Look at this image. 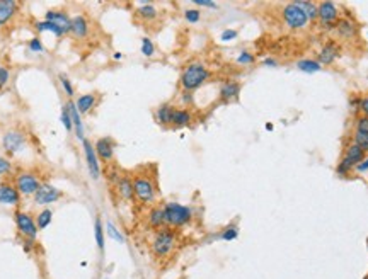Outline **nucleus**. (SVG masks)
Wrapping results in <instances>:
<instances>
[{
	"instance_id": "f257e3e1",
	"label": "nucleus",
	"mask_w": 368,
	"mask_h": 279,
	"mask_svg": "<svg viewBox=\"0 0 368 279\" xmlns=\"http://www.w3.org/2000/svg\"><path fill=\"white\" fill-rule=\"evenodd\" d=\"M212 73L207 68V65L203 62H191L188 63L184 70L181 72V77H179V85H181L182 90L186 92H193V90L203 87L207 82L210 80Z\"/></svg>"
},
{
	"instance_id": "f03ea898",
	"label": "nucleus",
	"mask_w": 368,
	"mask_h": 279,
	"mask_svg": "<svg viewBox=\"0 0 368 279\" xmlns=\"http://www.w3.org/2000/svg\"><path fill=\"white\" fill-rule=\"evenodd\" d=\"M164 215H165V226L169 228H181L191 223L193 220V209L186 204L169 201L164 204Z\"/></svg>"
},
{
	"instance_id": "7ed1b4c3",
	"label": "nucleus",
	"mask_w": 368,
	"mask_h": 279,
	"mask_svg": "<svg viewBox=\"0 0 368 279\" xmlns=\"http://www.w3.org/2000/svg\"><path fill=\"white\" fill-rule=\"evenodd\" d=\"M177 243V235L172 228L165 226V228L157 230L155 235L152 238V254L159 259H164L172 254V250L176 248Z\"/></svg>"
},
{
	"instance_id": "20e7f679",
	"label": "nucleus",
	"mask_w": 368,
	"mask_h": 279,
	"mask_svg": "<svg viewBox=\"0 0 368 279\" xmlns=\"http://www.w3.org/2000/svg\"><path fill=\"white\" fill-rule=\"evenodd\" d=\"M133 193L135 198L142 204H153L157 201V184L150 176L137 174L133 177Z\"/></svg>"
},
{
	"instance_id": "39448f33",
	"label": "nucleus",
	"mask_w": 368,
	"mask_h": 279,
	"mask_svg": "<svg viewBox=\"0 0 368 279\" xmlns=\"http://www.w3.org/2000/svg\"><path fill=\"white\" fill-rule=\"evenodd\" d=\"M282 17H283V23L290 29H295V31L305 29L307 24L310 23L309 17H307V14L304 12V9H302L297 2L287 4L282 11Z\"/></svg>"
},
{
	"instance_id": "423d86ee",
	"label": "nucleus",
	"mask_w": 368,
	"mask_h": 279,
	"mask_svg": "<svg viewBox=\"0 0 368 279\" xmlns=\"http://www.w3.org/2000/svg\"><path fill=\"white\" fill-rule=\"evenodd\" d=\"M14 221L16 226L19 230V233L23 235L24 238H31V240H36L38 237V226H36V220L26 211H16L14 213Z\"/></svg>"
},
{
	"instance_id": "0eeeda50",
	"label": "nucleus",
	"mask_w": 368,
	"mask_h": 279,
	"mask_svg": "<svg viewBox=\"0 0 368 279\" xmlns=\"http://www.w3.org/2000/svg\"><path fill=\"white\" fill-rule=\"evenodd\" d=\"M43 182L39 181V177L36 176L34 172H21L16 176V187L17 191H19L21 194L24 196H34L36 194V191L41 187Z\"/></svg>"
},
{
	"instance_id": "6e6552de",
	"label": "nucleus",
	"mask_w": 368,
	"mask_h": 279,
	"mask_svg": "<svg viewBox=\"0 0 368 279\" xmlns=\"http://www.w3.org/2000/svg\"><path fill=\"white\" fill-rule=\"evenodd\" d=\"M33 198H34V203L39 204V206H46V204H53L56 201H60L63 198V191L58 189L53 184H50V182H43L41 187L36 191V194Z\"/></svg>"
},
{
	"instance_id": "1a4fd4ad",
	"label": "nucleus",
	"mask_w": 368,
	"mask_h": 279,
	"mask_svg": "<svg viewBox=\"0 0 368 279\" xmlns=\"http://www.w3.org/2000/svg\"><path fill=\"white\" fill-rule=\"evenodd\" d=\"M319 7V21H321L324 29H336L337 24V16H339V9L334 2L324 0V2L317 4Z\"/></svg>"
},
{
	"instance_id": "9d476101",
	"label": "nucleus",
	"mask_w": 368,
	"mask_h": 279,
	"mask_svg": "<svg viewBox=\"0 0 368 279\" xmlns=\"http://www.w3.org/2000/svg\"><path fill=\"white\" fill-rule=\"evenodd\" d=\"M2 147L7 154L16 155L26 147V134L19 129H11L2 136Z\"/></svg>"
},
{
	"instance_id": "9b49d317",
	"label": "nucleus",
	"mask_w": 368,
	"mask_h": 279,
	"mask_svg": "<svg viewBox=\"0 0 368 279\" xmlns=\"http://www.w3.org/2000/svg\"><path fill=\"white\" fill-rule=\"evenodd\" d=\"M82 148H84V157H85V164L87 169H89V176L92 181H98L101 177V162L98 159V154L94 150V145L89 142V140H82Z\"/></svg>"
},
{
	"instance_id": "f8f14e48",
	"label": "nucleus",
	"mask_w": 368,
	"mask_h": 279,
	"mask_svg": "<svg viewBox=\"0 0 368 279\" xmlns=\"http://www.w3.org/2000/svg\"><path fill=\"white\" fill-rule=\"evenodd\" d=\"M94 150L98 154L99 162L109 164L115 159V150H116V142L111 136H103L98 138L94 143Z\"/></svg>"
},
{
	"instance_id": "ddd939ff",
	"label": "nucleus",
	"mask_w": 368,
	"mask_h": 279,
	"mask_svg": "<svg viewBox=\"0 0 368 279\" xmlns=\"http://www.w3.org/2000/svg\"><path fill=\"white\" fill-rule=\"evenodd\" d=\"M21 203V193L17 191L16 186L2 182L0 184V204H7V206H17Z\"/></svg>"
},
{
	"instance_id": "4468645a",
	"label": "nucleus",
	"mask_w": 368,
	"mask_h": 279,
	"mask_svg": "<svg viewBox=\"0 0 368 279\" xmlns=\"http://www.w3.org/2000/svg\"><path fill=\"white\" fill-rule=\"evenodd\" d=\"M45 21H50V23H53L55 26H58V28L65 34L70 33V24H72V17H70L65 11H55V9H53V11H46Z\"/></svg>"
},
{
	"instance_id": "2eb2a0df",
	"label": "nucleus",
	"mask_w": 368,
	"mask_h": 279,
	"mask_svg": "<svg viewBox=\"0 0 368 279\" xmlns=\"http://www.w3.org/2000/svg\"><path fill=\"white\" fill-rule=\"evenodd\" d=\"M240 90H242V85H240L239 82L229 80V82H225V84H222L220 90H218V97H220V101L225 104L232 102L239 97Z\"/></svg>"
},
{
	"instance_id": "dca6fc26",
	"label": "nucleus",
	"mask_w": 368,
	"mask_h": 279,
	"mask_svg": "<svg viewBox=\"0 0 368 279\" xmlns=\"http://www.w3.org/2000/svg\"><path fill=\"white\" fill-rule=\"evenodd\" d=\"M339 56V46L336 45L334 41H329L322 46V50L319 51L317 62L321 65H332Z\"/></svg>"
},
{
	"instance_id": "f3484780",
	"label": "nucleus",
	"mask_w": 368,
	"mask_h": 279,
	"mask_svg": "<svg viewBox=\"0 0 368 279\" xmlns=\"http://www.w3.org/2000/svg\"><path fill=\"white\" fill-rule=\"evenodd\" d=\"M65 106L68 107V112H70V116H72L75 136L82 142V140H84V123H82V114L78 112V109L75 106V101H72V99H68V101L65 102Z\"/></svg>"
},
{
	"instance_id": "a211bd4d",
	"label": "nucleus",
	"mask_w": 368,
	"mask_h": 279,
	"mask_svg": "<svg viewBox=\"0 0 368 279\" xmlns=\"http://www.w3.org/2000/svg\"><path fill=\"white\" fill-rule=\"evenodd\" d=\"M89 21L85 16H75L72 17V24H70V33L73 34L77 39H84L89 36Z\"/></svg>"
},
{
	"instance_id": "6ab92c4d",
	"label": "nucleus",
	"mask_w": 368,
	"mask_h": 279,
	"mask_svg": "<svg viewBox=\"0 0 368 279\" xmlns=\"http://www.w3.org/2000/svg\"><path fill=\"white\" fill-rule=\"evenodd\" d=\"M98 102H99V97L94 92L82 94L75 99V106H77L80 114H87V112H90L92 109L98 106Z\"/></svg>"
},
{
	"instance_id": "aec40b11",
	"label": "nucleus",
	"mask_w": 368,
	"mask_h": 279,
	"mask_svg": "<svg viewBox=\"0 0 368 279\" xmlns=\"http://www.w3.org/2000/svg\"><path fill=\"white\" fill-rule=\"evenodd\" d=\"M193 123V112L190 109L186 107H177L174 109V114H172V128L176 129H181V128H186V126H190Z\"/></svg>"
},
{
	"instance_id": "412c9836",
	"label": "nucleus",
	"mask_w": 368,
	"mask_h": 279,
	"mask_svg": "<svg viewBox=\"0 0 368 279\" xmlns=\"http://www.w3.org/2000/svg\"><path fill=\"white\" fill-rule=\"evenodd\" d=\"M174 107L172 104H160L159 107L155 109V121L159 123L160 126H164V128H167V126L172 124V114H174Z\"/></svg>"
},
{
	"instance_id": "4be33fe9",
	"label": "nucleus",
	"mask_w": 368,
	"mask_h": 279,
	"mask_svg": "<svg viewBox=\"0 0 368 279\" xmlns=\"http://www.w3.org/2000/svg\"><path fill=\"white\" fill-rule=\"evenodd\" d=\"M116 189L120 196L125 201H133L135 193H133V179L128 176H121L116 182Z\"/></svg>"
},
{
	"instance_id": "5701e85b",
	"label": "nucleus",
	"mask_w": 368,
	"mask_h": 279,
	"mask_svg": "<svg viewBox=\"0 0 368 279\" xmlns=\"http://www.w3.org/2000/svg\"><path fill=\"white\" fill-rule=\"evenodd\" d=\"M148 225L155 230L165 228V215H164V206H153L150 211H148Z\"/></svg>"
},
{
	"instance_id": "b1692460",
	"label": "nucleus",
	"mask_w": 368,
	"mask_h": 279,
	"mask_svg": "<svg viewBox=\"0 0 368 279\" xmlns=\"http://www.w3.org/2000/svg\"><path fill=\"white\" fill-rule=\"evenodd\" d=\"M336 33L343 39H351L356 36V26L349 19H339L336 24Z\"/></svg>"
},
{
	"instance_id": "393cba45",
	"label": "nucleus",
	"mask_w": 368,
	"mask_h": 279,
	"mask_svg": "<svg viewBox=\"0 0 368 279\" xmlns=\"http://www.w3.org/2000/svg\"><path fill=\"white\" fill-rule=\"evenodd\" d=\"M16 12H17V4L14 0H2L0 2V26L9 23L14 17Z\"/></svg>"
},
{
	"instance_id": "a878e982",
	"label": "nucleus",
	"mask_w": 368,
	"mask_h": 279,
	"mask_svg": "<svg viewBox=\"0 0 368 279\" xmlns=\"http://www.w3.org/2000/svg\"><path fill=\"white\" fill-rule=\"evenodd\" d=\"M365 157H366V154H365V152L361 150L360 147L356 145V143H353V142H351V143H349L348 147H346V152H344V159H348L349 162H351V164L354 165V167H356V165L360 164L361 160L365 159Z\"/></svg>"
},
{
	"instance_id": "bb28decb",
	"label": "nucleus",
	"mask_w": 368,
	"mask_h": 279,
	"mask_svg": "<svg viewBox=\"0 0 368 279\" xmlns=\"http://www.w3.org/2000/svg\"><path fill=\"white\" fill-rule=\"evenodd\" d=\"M157 14H159V11H157V7L150 2H142L137 7V16L143 21H153L157 17Z\"/></svg>"
},
{
	"instance_id": "cd10ccee",
	"label": "nucleus",
	"mask_w": 368,
	"mask_h": 279,
	"mask_svg": "<svg viewBox=\"0 0 368 279\" xmlns=\"http://www.w3.org/2000/svg\"><path fill=\"white\" fill-rule=\"evenodd\" d=\"M94 238H96V245H98L99 252H104L106 237H104V225H103L101 216H96V220H94Z\"/></svg>"
},
{
	"instance_id": "c85d7f7f",
	"label": "nucleus",
	"mask_w": 368,
	"mask_h": 279,
	"mask_svg": "<svg viewBox=\"0 0 368 279\" xmlns=\"http://www.w3.org/2000/svg\"><path fill=\"white\" fill-rule=\"evenodd\" d=\"M297 68L304 73H315V72H321L322 65L314 58H304V60H299V62H297Z\"/></svg>"
},
{
	"instance_id": "c756f323",
	"label": "nucleus",
	"mask_w": 368,
	"mask_h": 279,
	"mask_svg": "<svg viewBox=\"0 0 368 279\" xmlns=\"http://www.w3.org/2000/svg\"><path fill=\"white\" fill-rule=\"evenodd\" d=\"M51 221H53V211H51L50 208H45V209H41V211L38 213V216H36V226H38V230L48 228V226L51 225Z\"/></svg>"
},
{
	"instance_id": "7c9ffc66",
	"label": "nucleus",
	"mask_w": 368,
	"mask_h": 279,
	"mask_svg": "<svg viewBox=\"0 0 368 279\" xmlns=\"http://www.w3.org/2000/svg\"><path fill=\"white\" fill-rule=\"evenodd\" d=\"M36 31L38 33H51L55 34V36H63V31L58 28V26H55L53 23H50V21H38L36 23Z\"/></svg>"
},
{
	"instance_id": "2f4dec72",
	"label": "nucleus",
	"mask_w": 368,
	"mask_h": 279,
	"mask_svg": "<svg viewBox=\"0 0 368 279\" xmlns=\"http://www.w3.org/2000/svg\"><path fill=\"white\" fill-rule=\"evenodd\" d=\"M297 4L304 9V12L307 14V17H309V21H315V19H319V7H317V4H314V2H309V0H297Z\"/></svg>"
},
{
	"instance_id": "473e14b6",
	"label": "nucleus",
	"mask_w": 368,
	"mask_h": 279,
	"mask_svg": "<svg viewBox=\"0 0 368 279\" xmlns=\"http://www.w3.org/2000/svg\"><path fill=\"white\" fill-rule=\"evenodd\" d=\"M104 230H106L108 237L111 238V240H115L118 243H125V235L120 232V228L113 223V221H106V225H104Z\"/></svg>"
},
{
	"instance_id": "72a5a7b5",
	"label": "nucleus",
	"mask_w": 368,
	"mask_h": 279,
	"mask_svg": "<svg viewBox=\"0 0 368 279\" xmlns=\"http://www.w3.org/2000/svg\"><path fill=\"white\" fill-rule=\"evenodd\" d=\"M239 237V226L237 225H227L225 228L222 230L220 233H218V238L223 242H232V240H235V238Z\"/></svg>"
},
{
	"instance_id": "f704fd0d",
	"label": "nucleus",
	"mask_w": 368,
	"mask_h": 279,
	"mask_svg": "<svg viewBox=\"0 0 368 279\" xmlns=\"http://www.w3.org/2000/svg\"><path fill=\"white\" fill-rule=\"evenodd\" d=\"M140 51H142V55L145 56V58H152L153 55H155V45H153V41L150 38H142V45H140Z\"/></svg>"
},
{
	"instance_id": "c9c22d12",
	"label": "nucleus",
	"mask_w": 368,
	"mask_h": 279,
	"mask_svg": "<svg viewBox=\"0 0 368 279\" xmlns=\"http://www.w3.org/2000/svg\"><path fill=\"white\" fill-rule=\"evenodd\" d=\"M351 171H354V165L349 162L348 159H344V157L339 160V164L336 165V174H337V176H341V177L348 176Z\"/></svg>"
},
{
	"instance_id": "e433bc0d",
	"label": "nucleus",
	"mask_w": 368,
	"mask_h": 279,
	"mask_svg": "<svg viewBox=\"0 0 368 279\" xmlns=\"http://www.w3.org/2000/svg\"><path fill=\"white\" fill-rule=\"evenodd\" d=\"M184 19H186L188 24H196L201 21V11L196 7L191 9H184Z\"/></svg>"
},
{
	"instance_id": "4c0bfd02",
	"label": "nucleus",
	"mask_w": 368,
	"mask_h": 279,
	"mask_svg": "<svg viewBox=\"0 0 368 279\" xmlns=\"http://www.w3.org/2000/svg\"><path fill=\"white\" fill-rule=\"evenodd\" d=\"M58 80H60V85H61V89H63V92L67 94V97L72 99L73 94H75V90H73V85H72V82H70V78L65 75V73H60Z\"/></svg>"
},
{
	"instance_id": "58836bf2",
	"label": "nucleus",
	"mask_w": 368,
	"mask_h": 279,
	"mask_svg": "<svg viewBox=\"0 0 368 279\" xmlns=\"http://www.w3.org/2000/svg\"><path fill=\"white\" fill-rule=\"evenodd\" d=\"M353 143H356L365 154H368V133H361V131H356V129H354Z\"/></svg>"
},
{
	"instance_id": "ea45409f",
	"label": "nucleus",
	"mask_w": 368,
	"mask_h": 279,
	"mask_svg": "<svg viewBox=\"0 0 368 279\" xmlns=\"http://www.w3.org/2000/svg\"><path fill=\"white\" fill-rule=\"evenodd\" d=\"M235 62H237L239 65H244V67H247V65H252L254 62H256V56H254L251 51L242 50V51H239V55H237V58H235Z\"/></svg>"
},
{
	"instance_id": "a19ab883",
	"label": "nucleus",
	"mask_w": 368,
	"mask_h": 279,
	"mask_svg": "<svg viewBox=\"0 0 368 279\" xmlns=\"http://www.w3.org/2000/svg\"><path fill=\"white\" fill-rule=\"evenodd\" d=\"M61 124L65 126V129H67L68 133H72L73 131V123H72V116H70V112H68V107L63 104V107H61Z\"/></svg>"
},
{
	"instance_id": "79ce46f5",
	"label": "nucleus",
	"mask_w": 368,
	"mask_h": 279,
	"mask_svg": "<svg viewBox=\"0 0 368 279\" xmlns=\"http://www.w3.org/2000/svg\"><path fill=\"white\" fill-rule=\"evenodd\" d=\"M28 48H29V51H33V53H45L46 51L39 38H31L28 43Z\"/></svg>"
},
{
	"instance_id": "37998d69",
	"label": "nucleus",
	"mask_w": 368,
	"mask_h": 279,
	"mask_svg": "<svg viewBox=\"0 0 368 279\" xmlns=\"http://www.w3.org/2000/svg\"><path fill=\"white\" fill-rule=\"evenodd\" d=\"M354 129L361 133H368V116H358L354 121Z\"/></svg>"
},
{
	"instance_id": "c03bdc74",
	"label": "nucleus",
	"mask_w": 368,
	"mask_h": 279,
	"mask_svg": "<svg viewBox=\"0 0 368 279\" xmlns=\"http://www.w3.org/2000/svg\"><path fill=\"white\" fill-rule=\"evenodd\" d=\"M237 36H239L237 29H223L222 34H220V41L222 43H229V41H234Z\"/></svg>"
},
{
	"instance_id": "a18cd8bd",
	"label": "nucleus",
	"mask_w": 368,
	"mask_h": 279,
	"mask_svg": "<svg viewBox=\"0 0 368 279\" xmlns=\"http://www.w3.org/2000/svg\"><path fill=\"white\" fill-rule=\"evenodd\" d=\"M9 80H11V70L7 67H0V90L9 84Z\"/></svg>"
},
{
	"instance_id": "49530a36",
	"label": "nucleus",
	"mask_w": 368,
	"mask_h": 279,
	"mask_svg": "<svg viewBox=\"0 0 368 279\" xmlns=\"http://www.w3.org/2000/svg\"><path fill=\"white\" fill-rule=\"evenodd\" d=\"M193 4H195V6H198V7L212 9V11H215V9H218V4H217V2H213V0H193Z\"/></svg>"
},
{
	"instance_id": "de8ad7c7",
	"label": "nucleus",
	"mask_w": 368,
	"mask_h": 279,
	"mask_svg": "<svg viewBox=\"0 0 368 279\" xmlns=\"http://www.w3.org/2000/svg\"><path fill=\"white\" fill-rule=\"evenodd\" d=\"M12 171V164L11 160L4 159V157H0V176H4V174L11 172Z\"/></svg>"
},
{
	"instance_id": "09e8293b",
	"label": "nucleus",
	"mask_w": 368,
	"mask_h": 279,
	"mask_svg": "<svg viewBox=\"0 0 368 279\" xmlns=\"http://www.w3.org/2000/svg\"><path fill=\"white\" fill-rule=\"evenodd\" d=\"M354 171H356V172H360V174H363V172H368V157H365V159H363L361 162L358 164L356 167H354Z\"/></svg>"
},
{
	"instance_id": "8fccbe9b",
	"label": "nucleus",
	"mask_w": 368,
	"mask_h": 279,
	"mask_svg": "<svg viewBox=\"0 0 368 279\" xmlns=\"http://www.w3.org/2000/svg\"><path fill=\"white\" fill-rule=\"evenodd\" d=\"M181 101H182L184 106H191L193 104V92H186V90H182Z\"/></svg>"
},
{
	"instance_id": "3c124183",
	"label": "nucleus",
	"mask_w": 368,
	"mask_h": 279,
	"mask_svg": "<svg viewBox=\"0 0 368 279\" xmlns=\"http://www.w3.org/2000/svg\"><path fill=\"white\" fill-rule=\"evenodd\" d=\"M360 111H361V116H368V95H366V97H361Z\"/></svg>"
},
{
	"instance_id": "603ef678",
	"label": "nucleus",
	"mask_w": 368,
	"mask_h": 279,
	"mask_svg": "<svg viewBox=\"0 0 368 279\" xmlns=\"http://www.w3.org/2000/svg\"><path fill=\"white\" fill-rule=\"evenodd\" d=\"M34 242H36V240H31V238H24V240H23V248H24L26 252H28V254H29L31 250H33Z\"/></svg>"
},
{
	"instance_id": "864d4df0",
	"label": "nucleus",
	"mask_w": 368,
	"mask_h": 279,
	"mask_svg": "<svg viewBox=\"0 0 368 279\" xmlns=\"http://www.w3.org/2000/svg\"><path fill=\"white\" fill-rule=\"evenodd\" d=\"M262 65H266V67H278V60L273 58V56H268V58L262 60Z\"/></svg>"
},
{
	"instance_id": "5fc2aeb1",
	"label": "nucleus",
	"mask_w": 368,
	"mask_h": 279,
	"mask_svg": "<svg viewBox=\"0 0 368 279\" xmlns=\"http://www.w3.org/2000/svg\"><path fill=\"white\" fill-rule=\"evenodd\" d=\"M360 101H361V97H351L349 99V106H351V109H360Z\"/></svg>"
},
{
	"instance_id": "6e6d98bb",
	"label": "nucleus",
	"mask_w": 368,
	"mask_h": 279,
	"mask_svg": "<svg viewBox=\"0 0 368 279\" xmlns=\"http://www.w3.org/2000/svg\"><path fill=\"white\" fill-rule=\"evenodd\" d=\"M115 58H116V60H121V58H123V55H121V53H115Z\"/></svg>"
},
{
	"instance_id": "4d7b16f0",
	"label": "nucleus",
	"mask_w": 368,
	"mask_h": 279,
	"mask_svg": "<svg viewBox=\"0 0 368 279\" xmlns=\"http://www.w3.org/2000/svg\"><path fill=\"white\" fill-rule=\"evenodd\" d=\"M365 279H368V276H365Z\"/></svg>"
},
{
	"instance_id": "13d9d810",
	"label": "nucleus",
	"mask_w": 368,
	"mask_h": 279,
	"mask_svg": "<svg viewBox=\"0 0 368 279\" xmlns=\"http://www.w3.org/2000/svg\"><path fill=\"white\" fill-rule=\"evenodd\" d=\"M366 36H368V31H366Z\"/></svg>"
}]
</instances>
